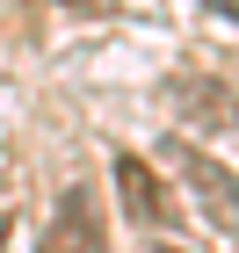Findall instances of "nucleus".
<instances>
[{
    "instance_id": "3",
    "label": "nucleus",
    "mask_w": 239,
    "mask_h": 253,
    "mask_svg": "<svg viewBox=\"0 0 239 253\" xmlns=\"http://www.w3.org/2000/svg\"><path fill=\"white\" fill-rule=\"evenodd\" d=\"M37 253H109V239H101V217H95V203H87V188H65V203L51 210V224H44Z\"/></svg>"
},
{
    "instance_id": "2",
    "label": "nucleus",
    "mask_w": 239,
    "mask_h": 253,
    "mask_svg": "<svg viewBox=\"0 0 239 253\" xmlns=\"http://www.w3.org/2000/svg\"><path fill=\"white\" fill-rule=\"evenodd\" d=\"M109 174H116V195H123V210H131V224H145V232H167V224H181V210H174V195H167V181H159L138 152H123Z\"/></svg>"
},
{
    "instance_id": "4",
    "label": "nucleus",
    "mask_w": 239,
    "mask_h": 253,
    "mask_svg": "<svg viewBox=\"0 0 239 253\" xmlns=\"http://www.w3.org/2000/svg\"><path fill=\"white\" fill-rule=\"evenodd\" d=\"M181 101H189V116H196V123H239L232 94H225L218 80H189V87H181Z\"/></svg>"
},
{
    "instance_id": "5",
    "label": "nucleus",
    "mask_w": 239,
    "mask_h": 253,
    "mask_svg": "<svg viewBox=\"0 0 239 253\" xmlns=\"http://www.w3.org/2000/svg\"><path fill=\"white\" fill-rule=\"evenodd\" d=\"M210 7H218V15H232V22H239V0H210Z\"/></svg>"
},
{
    "instance_id": "6",
    "label": "nucleus",
    "mask_w": 239,
    "mask_h": 253,
    "mask_svg": "<svg viewBox=\"0 0 239 253\" xmlns=\"http://www.w3.org/2000/svg\"><path fill=\"white\" fill-rule=\"evenodd\" d=\"M58 7H95V0H58Z\"/></svg>"
},
{
    "instance_id": "7",
    "label": "nucleus",
    "mask_w": 239,
    "mask_h": 253,
    "mask_svg": "<svg viewBox=\"0 0 239 253\" xmlns=\"http://www.w3.org/2000/svg\"><path fill=\"white\" fill-rule=\"evenodd\" d=\"M152 253H174V246H152Z\"/></svg>"
},
{
    "instance_id": "1",
    "label": "nucleus",
    "mask_w": 239,
    "mask_h": 253,
    "mask_svg": "<svg viewBox=\"0 0 239 253\" xmlns=\"http://www.w3.org/2000/svg\"><path fill=\"white\" fill-rule=\"evenodd\" d=\"M167 159L181 167V188H189V203L203 210V224L225 232V239H239V174L225 159H210L203 145H167Z\"/></svg>"
}]
</instances>
